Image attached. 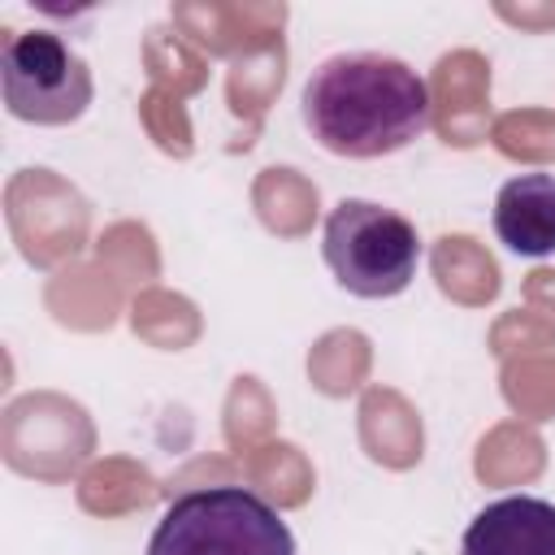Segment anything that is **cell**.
<instances>
[{"instance_id": "5", "label": "cell", "mask_w": 555, "mask_h": 555, "mask_svg": "<svg viewBox=\"0 0 555 555\" xmlns=\"http://www.w3.org/2000/svg\"><path fill=\"white\" fill-rule=\"evenodd\" d=\"M460 555H555V503L538 494L486 503L468 520Z\"/></svg>"}, {"instance_id": "2", "label": "cell", "mask_w": 555, "mask_h": 555, "mask_svg": "<svg viewBox=\"0 0 555 555\" xmlns=\"http://www.w3.org/2000/svg\"><path fill=\"white\" fill-rule=\"evenodd\" d=\"M147 555H295V533L256 490L204 486L160 512Z\"/></svg>"}, {"instance_id": "1", "label": "cell", "mask_w": 555, "mask_h": 555, "mask_svg": "<svg viewBox=\"0 0 555 555\" xmlns=\"http://www.w3.org/2000/svg\"><path fill=\"white\" fill-rule=\"evenodd\" d=\"M429 121V82L399 56L338 52L304 82V126L334 156H390L421 139Z\"/></svg>"}, {"instance_id": "4", "label": "cell", "mask_w": 555, "mask_h": 555, "mask_svg": "<svg viewBox=\"0 0 555 555\" xmlns=\"http://www.w3.org/2000/svg\"><path fill=\"white\" fill-rule=\"evenodd\" d=\"M0 87L9 117L30 126H69L95 95L87 61L52 30H9L0 48Z\"/></svg>"}, {"instance_id": "6", "label": "cell", "mask_w": 555, "mask_h": 555, "mask_svg": "<svg viewBox=\"0 0 555 555\" xmlns=\"http://www.w3.org/2000/svg\"><path fill=\"white\" fill-rule=\"evenodd\" d=\"M494 234L516 256L555 251V173H520L494 195Z\"/></svg>"}, {"instance_id": "3", "label": "cell", "mask_w": 555, "mask_h": 555, "mask_svg": "<svg viewBox=\"0 0 555 555\" xmlns=\"http://www.w3.org/2000/svg\"><path fill=\"white\" fill-rule=\"evenodd\" d=\"M321 256L343 291L360 299H390L412 286L421 238L403 212L373 199H343L325 217Z\"/></svg>"}]
</instances>
